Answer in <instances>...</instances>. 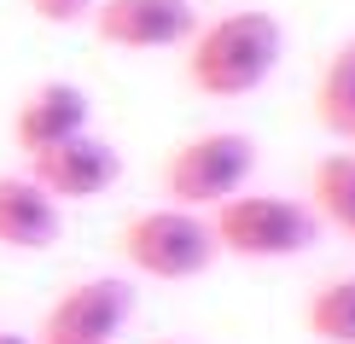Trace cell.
Instances as JSON below:
<instances>
[{
    "mask_svg": "<svg viewBox=\"0 0 355 344\" xmlns=\"http://www.w3.org/2000/svg\"><path fill=\"white\" fill-rule=\"evenodd\" d=\"M187 82L204 99H245L279 70L286 58V24L262 6H239L198 24L187 41Z\"/></svg>",
    "mask_w": 355,
    "mask_h": 344,
    "instance_id": "6da1fadb",
    "label": "cell"
},
{
    "mask_svg": "<svg viewBox=\"0 0 355 344\" xmlns=\"http://www.w3.org/2000/svg\"><path fill=\"white\" fill-rule=\"evenodd\" d=\"M116 251L123 263L146 280H164V286H181V280H198L204 268L221 257L216 228L204 211H187V204H152V211H135L116 234Z\"/></svg>",
    "mask_w": 355,
    "mask_h": 344,
    "instance_id": "7a4b0ae2",
    "label": "cell"
},
{
    "mask_svg": "<svg viewBox=\"0 0 355 344\" xmlns=\"http://www.w3.org/2000/svg\"><path fill=\"white\" fill-rule=\"evenodd\" d=\"M210 228L221 257H245V263H286L320 239L309 199H286V193H233L227 204L210 211Z\"/></svg>",
    "mask_w": 355,
    "mask_h": 344,
    "instance_id": "3957f363",
    "label": "cell"
},
{
    "mask_svg": "<svg viewBox=\"0 0 355 344\" xmlns=\"http://www.w3.org/2000/svg\"><path fill=\"white\" fill-rule=\"evenodd\" d=\"M257 175V140L239 129H198L164 158V193L169 204L210 216L216 204H227L233 193L250 187Z\"/></svg>",
    "mask_w": 355,
    "mask_h": 344,
    "instance_id": "277c9868",
    "label": "cell"
},
{
    "mask_svg": "<svg viewBox=\"0 0 355 344\" xmlns=\"http://www.w3.org/2000/svg\"><path fill=\"white\" fill-rule=\"evenodd\" d=\"M128 321H135V286L123 275H87L53 297V309L41 316V344H116Z\"/></svg>",
    "mask_w": 355,
    "mask_h": 344,
    "instance_id": "5b68a950",
    "label": "cell"
},
{
    "mask_svg": "<svg viewBox=\"0 0 355 344\" xmlns=\"http://www.w3.org/2000/svg\"><path fill=\"white\" fill-rule=\"evenodd\" d=\"M87 24L116 53H169L192 41L198 12L192 0H99Z\"/></svg>",
    "mask_w": 355,
    "mask_h": 344,
    "instance_id": "8992f818",
    "label": "cell"
},
{
    "mask_svg": "<svg viewBox=\"0 0 355 344\" xmlns=\"http://www.w3.org/2000/svg\"><path fill=\"white\" fill-rule=\"evenodd\" d=\"M29 175H35V187L47 193V199H58V204H94V199H105V193L123 181V152H116L105 134L87 129L76 140L29 158Z\"/></svg>",
    "mask_w": 355,
    "mask_h": 344,
    "instance_id": "52a82bcc",
    "label": "cell"
},
{
    "mask_svg": "<svg viewBox=\"0 0 355 344\" xmlns=\"http://www.w3.org/2000/svg\"><path fill=\"white\" fill-rule=\"evenodd\" d=\"M87 129H94V99H87V88L82 82H58V76L35 82L18 99V111H12V146H18L24 158H41V152L76 140Z\"/></svg>",
    "mask_w": 355,
    "mask_h": 344,
    "instance_id": "ba28073f",
    "label": "cell"
},
{
    "mask_svg": "<svg viewBox=\"0 0 355 344\" xmlns=\"http://www.w3.org/2000/svg\"><path fill=\"white\" fill-rule=\"evenodd\" d=\"M64 234V204L35 187V175H0V251H53Z\"/></svg>",
    "mask_w": 355,
    "mask_h": 344,
    "instance_id": "9c48e42d",
    "label": "cell"
},
{
    "mask_svg": "<svg viewBox=\"0 0 355 344\" xmlns=\"http://www.w3.org/2000/svg\"><path fill=\"white\" fill-rule=\"evenodd\" d=\"M309 211L338 239H355V152H327L309 170Z\"/></svg>",
    "mask_w": 355,
    "mask_h": 344,
    "instance_id": "30bf717a",
    "label": "cell"
},
{
    "mask_svg": "<svg viewBox=\"0 0 355 344\" xmlns=\"http://www.w3.org/2000/svg\"><path fill=\"white\" fill-rule=\"evenodd\" d=\"M315 123L332 140H355V35L338 41V53L315 76Z\"/></svg>",
    "mask_w": 355,
    "mask_h": 344,
    "instance_id": "8fae6325",
    "label": "cell"
},
{
    "mask_svg": "<svg viewBox=\"0 0 355 344\" xmlns=\"http://www.w3.org/2000/svg\"><path fill=\"white\" fill-rule=\"evenodd\" d=\"M303 327L315 344H355V275H338L309 292Z\"/></svg>",
    "mask_w": 355,
    "mask_h": 344,
    "instance_id": "7c38bea8",
    "label": "cell"
},
{
    "mask_svg": "<svg viewBox=\"0 0 355 344\" xmlns=\"http://www.w3.org/2000/svg\"><path fill=\"white\" fill-rule=\"evenodd\" d=\"M94 6H99V0H29V12H35L41 24H58V29L94 18Z\"/></svg>",
    "mask_w": 355,
    "mask_h": 344,
    "instance_id": "4fadbf2b",
    "label": "cell"
},
{
    "mask_svg": "<svg viewBox=\"0 0 355 344\" xmlns=\"http://www.w3.org/2000/svg\"><path fill=\"white\" fill-rule=\"evenodd\" d=\"M0 344H41V338H24V333H0Z\"/></svg>",
    "mask_w": 355,
    "mask_h": 344,
    "instance_id": "5bb4252c",
    "label": "cell"
},
{
    "mask_svg": "<svg viewBox=\"0 0 355 344\" xmlns=\"http://www.w3.org/2000/svg\"><path fill=\"white\" fill-rule=\"evenodd\" d=\"M152 344H192V338H152Z\"/></svg>",
    "mask_w": 355,
    "mask_h": 344,
    "instance_id": "9a60e30c",
    "label": "cell"
}]
</instances>
